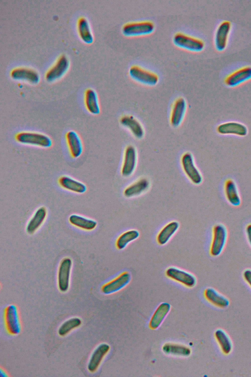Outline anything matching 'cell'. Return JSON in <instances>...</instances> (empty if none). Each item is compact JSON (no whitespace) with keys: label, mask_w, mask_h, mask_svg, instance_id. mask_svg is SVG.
I'll use <instances>...</instances> for the list:
<instances>
[{"label":"cell","mask_w":251,"mask_h":377,"mask_svg":"<svg viewBox=\"0 0 251 377\" xmlns=\"http://www.w3.org/2000/svg\"><path fill=\"white\" fill-rule=\"evenodd\" d=\"M16 140L23 144L33 145L43 148H49L52 146L51 138L44 134L32 132H22L15 135Z\"/></svg>","instance_id":"cell-1"},{"label":"cell","mask_w":251,"mask_h":377,"mask_svg":"<svg viewBox=\"0 0 251 377\" xmlns=\"http://www.w3.org/2000/svg\"><path fill=\"white\" fill-rule=\"evenodd\" d=\"M227 238V231L225 225L218 224L214 225L212 231V239L210 247V254L217 257L222 252Z\"/></svg>","instance_id":"cell-2"},{"label":"cell","mask_w":251,"mask_h":377,"mask_svg":"<svg viewBox=\"0 0 251 377\" xmlns=\"http://www.w3.org/2000/svg\"><path fill=\"white\" fill-rule=\"evenodd\" d=\"M154 28V24L151 21L130 22L123 26L122 31L126 36H134L150 34Z\"/></svg>","instance_id":"cell-3"},{"label":"cell","mask_w":251,"mask_h":377,"mask_svg":"<svg viewBox=\"0 0 251 377\" xmlns=\"http://www.w3.org/2000/svg\"><path fill=\"white\" fill-rule=\"evenodd\" d=\"M173 41L177 47L192 52H200L204 47V43L201 39L181 32L176 33Z\"/></svg>","instance_id":"cell-4"},{"label":"cell","mask_w":251,"mask_h":377,"mask_svg":"<svg viewBox=\"0 0 251 377\" xmlns=\"http://www.w3.org/2000/svg\"><path fill=\"white\" fill-rule=\"evenodd\" d=\"M128 73L133 80L146 85H155L159 80V77L156 73L138 65L130 66Z\"/></svg>","instance_id":"cell-5"},{"label":"cell","mask_w":251,"mask_h":377,"mask_svg":"<svg viewBox=\"0 0 251 377\" xmlns=\"http://www.w3.org/2000/svg\"><path fill=\"white\" fill-rule=\"evenodd\" d=\"M181 164L185 174L193 184L199 185L202 182V176L196 166L190 153L186 152L183 154L181 158Z\"/></svg>","instance_id":"cell-6"},{"label":"cell","mask_w":251,"mask_h":377,"mask_svg":"<svg viewBox=\"0 0 251 377\" xmlns=\"http://www.w3.org/2000/svg\"><path fill=\"white\" fill-rule=\"evenodd\" d=\"M166 275L184 286L192 288L196 284V278L191 273L176 267H169L166 270Z\"/></svg>","instance_id":"cell-7"},{"label":"cell","mask_w":251,"mask_h":377,"mask_svg":"<svg viewBox=\"0 0 251 377\" xmlns=\"http://www.w3.org/2000/svg\"><path fill=\"white\" fill-rule=\"evenodd\" d=\"M72 262L70 258H65L61 262L58 272V286L60 291L66 292L69 286V281Z\"/></svg>","instance_id":"cell-8"},{"label":"cell","mask_w":251,"mask_h":377,"mask_svg":"<svg viewBox=\"0 0 251 377\" xmlns=\"http://www.w3.org/2000/svg\"><path fill=\"white\" fill-rule=\"evenodd\" d=\"M5 321L8 332L12 335L18 334L21 330L18 310L16 306L10 305L5 310Z\"/></svg>","instance_id":"cell-9"},{"label":"cell","mask_w":251,"mask_h":377,"mask_svg":"<svg viewBox=\"0 0 251 377\" xmlns=\"http://www.w3.org/2000/svg\"><path fill=\"white\" fill-rule=\"evenodd\" d=\"M137 153L135 147L127 146L125 151L121 173L124 177H128L134 172L136 165Z\"/></svg>","instance_id":"cell-10"},{"label":"cell","mask_w":251,"mask_h":377,"mask_svg":"<svg viewBox=\"0 0 251 377\" xmlns=\"http://www.w3.org/2000/svg\"><path fill=\"white\" fill-rule=\"evenodd\" d=\"M130 280V274L127 271L124 272L116 278L103 285L101 291L106 295L115 293L124 288Z\"/></svg>","instance_id":"cell-11"},{"label":"cell","mask_w":251,"mask_h":377,"mask_svg":"<svg viewBox=\"0 0 251 377\" xmlns=\"http://www.w3.org/2000/svg\"><path fill=\"white\" fill-rule=\"evenodd\" d=\"M250 79L251 66H245L227 76L225 80V83L229 87H235Z\"/></svg>","instance_id":"cell-12"},{"label":"cell","mask_w":251,"mask_h":377,"mask_svg":"<svg viewBox=\"0 0 251 377\" xmlns=\"http://www.w3.org/2000/svg\"><path fill=\"white\" fill-rule=\"evenodd\" d=\"M186 110V102L183 97L177 98L173 105L170 122L174 127H177L181 123Z\"/></svg>","instance_id":"cell-13"},{"label":"cell","mask_w":251,"mask_h":377,"mask_svg":"<svg viewBox=\"0 0 251 377\" xmlns=\"http://www.w3.org/2000/svg\"><path fill=\"white\" fill-rule=\"evenodd\" d=\"M69 62L67 57L64 55L60 56L54 65L51 67L46 74V79L48 81H51L59 79L67 71Z\"/></svg>","instance_id":"cell-14"},{"label":"cell","mask_w":251,"mask_h":377,"mask_svg":"<svg viewBox=\"0 0 251 377\" xmlns=\"http://www.w3.org/2000/svg\"><path fill=\"white\" fill-rule=\"evenodd\" d=\"M231 23L228 21L222 22L218 26L215 37V44L218 51H224L227 45L228 34L231 29Z\"/></svg>","instance_id":"cell-15"},{"label":"cell","mask_w":251,"mask_h":377,"mask_svg":"<svg viewBox=\"0 0 251 377\" xmlns=\"http://www.w3.org/2000/svg\"><path fill=\"white\" fill-rule=\"evenodd\" d=\"M217 131L221 135H233L240 136H246L248 134L247 127L240 123L228 122L219 125Z\"/></svg>","instance_id":"cell-16"},{"label":"cell","mask_w":251,"mask_h":377,"mask_svg":"<svg viewBox=\"0 0 251 377\" xmlns=\"http://www.w3.org/2000/svg\"><path fill=\"white\" fill-rule=\"evenodd\" d=\"M109 350V345L106 343L101 344L96 348L91 355L87 366L90 372H95L97 370Z\"/></svg>","instance_id":"cell-17"},{"label":"cell","mask_w":251,"mask_h":377,"mask_svg":"<svg viewBox=\"0 0 251 377\" xmlns=\"http://www.w3.org/2000/svg\"><path fill=\"white\" fill-rule=\"evenodd\" d=\"M67 143L73 158H77L83 152V144L79 135L74 131H70L66 135Z\"/></svg>","instance_id":"cell-18"},{"label":"cell","mask_w":251,"mask_h":377,"mask_svg":"<svg viewBox=\"0 0 251 377\" xmlns=\"http://www.w3.org/2000/svg\"><path fill=\"white\" fill-rule=\"evenodd\" d=\"M11 76L17 80L25 81L35 84L39 81V76L36 71L25 67L15 68L11 72Z\"/></svg>","instance_id":"cell-19"},{"label":"cell","mask_w":251,"mask_h":377,"mask_svg":"<svg viewBox=\"0 0 251 377\" xmlns=\"http://www.w3.org/2000/svg\"><path fill=\"white\" fill-rule=\"evenodd\" d=\"M121 124L128 129L137 138H142L144 134V129L140 123L133 116L125 115L120 119Z\"/></svg>","instance_id":"cell-20"},{"label":"cell","mask_w":251,"mask_h":377,"mask_svg":"<svg viewBox=\"0 0 251 377\" xmlns=\"http://www.w3.org/2000/svg\"><path fill=\"white\" fill-rule=\"evenodd\" d=\"M171 305L166 302L161 303L154 311L150 323L149 327L151 329H156L159 327L166 316L169 313Z\"/></svg>","instance_id":"cell-21"},{"label":"cell","mask_w":251,"mask_h":377,"mask_svg":"<svg viewBox=\"0 0 251 377\" xmlns=\"http://www.w3.org/2000/svg\"><path fill=\"white\" fill-rule=\"evenodd\" d=\"M58 183L62 188L74 192L83 193L87 190L84 184L68 176H61Z\"/></svg>","instance_id":"cell-22"},{"label":"cell","mask_w":251,"mask_h":377,"mask_svg":"<svg viewBox=\"0 0 251 377\" xmlns=\"http://www.w3.org/2000/svg\"><path fill=\"white\" fill-rule=\"evenodd\" d=\"M225 193L228 202L232 206L240 205L241 201L235 183L232 179L226 181L224 186Z\"/></svg>","instance_id":"cell-23"},{"label":"cell","mask_w":251,"mask_h":377,"mask_svg":"<svg viewBox=\"0 0 251 377\" xmlns=\"http://www.w3.org/2000/svg\"><path fill=\"white\" fill-rule=\"evenodd\" d=\"M47 210L45 207H41L37 210L26 226V232L33 234L42 224L47 215Z\"/></svg>","instance_id":"cell-24"},{"label":"cell","mask_w":251,"mask_h":377,"mask_svg":"<svg viewBox=\"0 0 251 377\" xmlns=\"http://www.w3.org/2000/svg\"><path fill=\"white\" fill-rule=\"evenodd\" d=\"M149 182L146 178H141L127 187L124 191L126 197L138 195L146 191L149 187Z\"/></svg>","instance_id":"cell-25"},{"label":"cell","mask_w":251,"mask_h":377,"mask_svg":"<svg viewBox=\"0 0 251 377\" xmlns=\"http://www.w3.org/2000/svg\"><path fill=\"white\" fill-rule=\"evenodd\" d=\"M179 226V223L176 221H173L167 224L157 235V241L158 244H166L177 230Z\"/></svg>","instance_id":"cell-26"},{"label":"cell","mask_w":251,"mask_h":377,"mask_svg":"<svg viewBox=\"0 0 251 377\" xmlns=\"http://www.w3.org/2000/svg\"><path fill=\"white\" fill-rule=\"evenodd\" d=\"M85 105L87 110L91 114L98 115L100 113V108L97 94L95 90L88 89L85 93Z\"/></svg>","instance_id":"cell-27"},{"label":"cell","mask_w":251,"mask_h":377,"mask_svg":"<svg viewBox=\"0 0 251 377\" xmlns=\"http://www.w3.org/2000/svg\"><path fill=\"white\" fill-rule=\"evenodd\" d=\"M204 296L210 303L220 307H226L229 304L228 299L220 294L215 289L208 288L204 291Z\"/></svg>","instance_id":"cell-28"},{"label":"cell","mask_w":251,"mask_h":377,"mask_svg":"<svg viewBox=\"0 0 251 377\" xmlns=\"http://www.w3.org/2000/svg\"><path fill=\"white\" fill-rule=\"evenodd\" d=\"M163 351L167 354L173 355L187 357L190 355V349L183 345L167 343L162 347Z\"/></svg>","instance_id":"cell-29"},{"label":"cell","mask_w":251,"mask_h":377,"mask_svg":"<svg viewBox=\"0 0 251 377\" xmlns=\"http://www.w3.org/2000/svg\"><path fill=\"white\" fill-rule=\"evenodd\" d=\"M69 221L72 225L85 230H92L97 225L95 220L75 214L69 216Z\"/></svg>","instance_id":"cell-30"},{"label":"cell","mask_w":251,"mask_h":377,"mask_svg":"<svg viewBox=\"0 0 251 377\" xmlns=\"http://www.w3.org/2000/svg\"><path fill=\"white\" fill-rule=\"evenodd\" d=\"M77 30L80 38L87 44L91 43L93 37L91 33L89 23L85 18L79 19L77 23Z\"/></svg>","instance_id":"cell-31"},{"label":"cell","mask_w":251,"mask_h":377,"mask_svg":"<svg viewBox=\"0 0 251 377\" xmlns=\"http://www.w3.org/2000/svg\"><path fill=\"white\" fill-rule=\"evenodd\" d=\"M139 232L136 230H130L121 234L117 239L116 245L118 249L122 250L130 242L137 239Z\"/></svg>","instance_id":"cell-32"},{"label":"cell","mask_w":251,"mask_h":377,"mask_svg":"<svg viewBox=\"0 0 251 377\" xmlns=\"http://www.w3.org/2000/svg\"><path fill=\"white\" fill-rule=\"evenodd\" d=\"M215 338L223 353L229 354L232 350V343L227 334L222 329H217L215 332Z\"/></svg>","instance_id":"cell-33"},{"label":"cell","mask_w":251,"mask_h":377,"mask_svg":"<svg viewBox=\"0 0 251 377\" xmlns=\"http://www.w3.org/2000/svg\"><path fill=\"white\" fill-rule=\"evenodd\" d=\"M81 321L78 318H73L64 322L58 329V334L61 336H65L73 329L79 326Z\"/></svg>","instance_id":"cell-34"},{"label":"cell","mask_w":251,"mask_h":377,"mask_svg":"<svg viewBox=\"0 0 251 377\" xmlns=\"http://www.w3.org/2000/svg\"><path fill=\"white\" fill-rule=\"evenodd\" d=\"M243 277L245 281L251 287V269H246L243 272Z\"/></svg>","instance_id":"cell-35"},{"label":"cell","mask_w":251,"mask_h":377,"mask_svg":"<svg viewBox=\"0 0 251 377\" xmlns=\"http://www.w3.org/2000/svg\"><path fill=\"white\" fill-rule=\"evenodd\" d=\"M247 237L250 244L251 246V223H249L246 228Z\"/></svg>","instance_id":"cell-36"}]
</instances>
